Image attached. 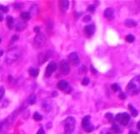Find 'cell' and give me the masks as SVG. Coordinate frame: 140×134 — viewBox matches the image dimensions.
<instances>
[{
    "instance_id": "1",
    "label": "cell",
    "mask_w": 140,
    "mask_h": 134,
    "mask_svg": "<svg viewBox=\"0 0 140 134\" xmlns=\"http://www.w3.org/2000/svg\"><path fill=\"white\" fill-rule=\"evenodd\" d=\"M140 90V77L139 75L135 76L133 79L130 80V82L127 84L126 91L128 94L132 95H138Z\"/></svg>"
},
{
    "instance_id": "2",
    "label": "cell",
    "mask_w": 140,
    "mask_h": 134,
    "mask_svg": "<svg viewBox=\"0 0 140 134\" xmlns=\"http://www.w3.org/2000/svg\"><path fill=\"white\" fill-rule=\"evenodd\" d=\"M22 55V49L19 47H14L10 49L6 54L5 60L7 64H13Z\"/></svg>"
},
{
    "instance_id": "3",
    "label": "cell",
    "mask_w": 140,
    "mask_h": 134,
    "mask_svg": "<svg viewBox=\"0 0 140 134\" xmlns=\"http://www.w3.org/2000/svg\"><path fill=\"white\" fill-rule=\"evenodd\" d=\"M64 127H65V134H71L75 130L76 127V119L73 117H68L64 121Z\"/></svg>"
},
{
    "instance_id": "4",
    "label": "cell",
    "mask_w": 140,
    "mask_h": 134,
    "mask_svg": "<svg viewBox=\"0 0 140 134\" xmlns=\"http://www.w3.org/2000/svg\"><path fill=\"white\" fill-rule=\"evenodd\" d=\"M45 41H46V38L45 35L43 33H38L35 37L34 39V47L36 48V49H40L41 48L43 45L45 44Z\"/></svg>"
},
{
    "instance_id": "5",
    "label": "cell",
    "mask_w": 140,
    "mask_h": 134,
    "mask_svg": "<svg viewBox=\"0 0 140 134\" xmlns=\"http://www.w3.org/2000/svg\"><path fill=\"white\" fill-rule=\"evenodd\" d=\"M115 118H116V121L118 122H119L120 124H122L123 126H126L130 120V116H129V114H127V112L118 113V114H117Z\"/></svg>"
},
{
    "instance_id": "6",
    "label": "cell",
    "mask_w": 140,
    "mask_h": 134,
    "mask_svg": "<svg viewBox=\"0 0 140 134\" xmlns=\"http://www.w3.org/2000/svg\"><path fill=\"white\" fill-rule=\"evenodd\" d=\"M90 120H91L90 116H86L82 119V127L87 132H91L94 129V127L91 123Z\"/></svg>"
},
{
    "instance_id": "7",
    "label": "cell",
    "mask_w": 140,
    "mask_h": 134,
    "mask_svg": "<svg viewBox=\"0 0 140 134\" xmlns=\"http://www.w3.org/2000/svg\"><path fill=\"white\" fill-rule=\"evenodd\" d=\"M57 87H58V89H59V90L65 91L66 93H68L69 91H71V86H70L69 83L65 80H60V81L58 82V84H57Z\"/></svg>"
},
{
    "instance_id": "8",
    "label": "cell",
    "mask_w": 140,
    "mask_h": 134,
    "mask_svg": "<svg viewBox=\"0 0 140 134\" xmlns=\"http://www.w3.org/2000/svg\"><path fill=\"white\" fill-rule=\"evenodd\" d=\"M56 68H57V66L55 62H50L45 69V77H50V76L52 75L53 72L56 70Z\"/></svg>"
},
{
    "instance_id": "9",
    "label": "cell",
    "mask_w": 140,
    "mask_h": 134,
    "mask_svg": "<svg viewBox=\"0 0 140 134\" xmlns=\"http://www.w3.org/2000/svg\"><path fill=\"white\" fill-rule=\"evenodd\" d=\"M50 56H51V52L50 51H45V52H43V53H40V55H39V56H38L39 64L40 65L44 64Z\"/></svg>"
},
{
    "instance_id": "10",
    "label": "cell",
    "mask_w": 140,
    "mask_h": 134,
    "mask_svg": "<svg viewBox=\"0 0 140 134\" xmlns=\"http://www.w3.org/2000/svg\"><path fill=\"white\" fill-rule=\"evenodd\" d=\"M68 59L70 60V62H71L72 65H74V66H77V65H79V63H80L79 55L76 52H72L70 54Z\"/></svg>"
},
{
    "instance_id": "11",
    "label": "cell",
    "mask_w": 140,
    "mask_h": 134,
    "mask_svg": "<svg viewBox=\"0 0 140 134\" xmlns=\"http://www.w3.org/2000/svg\"><path fill=\"white\" fill-rule=\"evenodd\" d=\"M60 71L62 74L64 75H67L70 72V66L66 61H61L60 64Z\"/></svg>"
},
{
    "instance_id": "12",
    "label": "cell",
    "mask_w": 140,
    "mask_h": 134,
    "mask_svg": "<svg viewBox=\"0 0 140 134\" xmlns=\"http://www.w3.org/2000/svg\"><path fill=\"white\" fill-rule=\"evenodd\" d=\"M96 30V27L94 24H91V25H87L85 27V33L88 37H92L95 33Z\"/></svg>"
},
{
    "instance_id": "13",
    "label": "cell",
    "mask_w": 140,
    "mask_h": 134,
    "mask_svg": "<svg viewBox=\"0 0 140 134\" xmlns=\"http://www.w3.org/2000/svg\"><path fill=\"white\" fill-rule=\"evenodd\" d=\"M113 15H114V11L112 9H107L104 11V16L105 18H107V20H112L113 18Z\"/></svg>"
},
{
    "instance_id": "14",
    "label": "cell",
    "mask_w": 140,
    "mask_h": 134,
    "mask_svg": "<svg viewBox=\"0 0 140 134\" xmlns=\"http://www.w3.org/2000/svg\"><path fill=\"white\" fill-rule=\"evenodd\" d=\"M69 4H70V3H69V1H67V0H62V1H60V7L61 11L65 12V11L68 9Z\"/></svg>"
},
{
    "instance_id": "15",
    "label": "cell",
    "mask_w": 140,
    "mask_h": 134,
    "mask_svg": "<svg viewBox=\"0 0 140 134\" xmlns=\"http://www.w3.org/2000/svg\"><path fill=\"white\" fill-rule=\"evenodd\" d=\"M125 25L128 28H133V27L137 26V22L133 20H127L125 21Z\"/></svg>"
},
{
    "instance_id": "16",
    "label": "cell",
    "mask_w": 140,
    "mask_h": 134,
    "mask_svg": "<svg viewBox=\"0 0 140 134\" xmlns=\"http://www.w3.org/2000/svg\"><path fill=\"white\" fill-rule=\"evenodd\" d=\"M7 25L8 28L9 29H12L14 27V18L12 16H8L7 17Z\"/></svg>"
},
{
    "instance_id": "17",
    "label": "cell",
    "mask_w": 140,
    "mask_h": 134,
    "mask_svg": "<svg viewBox=\"0 0 140 134\" xmlns=\"http://www.w3.org/2000/svg\"><path fill=\"white\" fill-rule=\"evenodd\" d=\"M26 28V24L23 22H19L18 24L15 25V29L17 31H23Z\"/></svg>"
},
{
    "instance_id": "18",
    "label": "cell",
    "mask_w": 140,
    "mask_h": 134,
    "mask_svg": "<svg viewBox=\"0 0 140 134\" xmlns=\"http://www.w3.org/2000/svg\"><path fill=\"white\" fill-rule=\"evenodd\" d=\"M42 109L45 111V112H50L51 110V105L50 104L48 101H45L42 103Z\"/></svg>"
},
{
    "instance_id": "19",
    "label": "cell",
    "mask_w": 140,
    "mask_h": 134,
    "mask_svg": "<svg viewBox=\"0 0 140 134\" xmlns=\"http://www.w3.org/2000/svg\"><path fill=\"white\" fill-rule=\"evenodd\" d=\"M36 101V95H34V94H31L29 95V97L28 98V102H29V104L30 105H33L34 104Z\"/></svg>"
},
{
    "instance_id": "20",
    "label": "cell",
    "mask_w": 140,
    "mask_h": 134,
    "mask_svg": "<svg viewBox=\"0 0 140 134\" xmlns=\"http://www.w3.org/2000/svg\"><path fill=\"white\" fill-rule=\"evenodd\" d=\"M29 75L31 76H33V77H37L38 75H39V70H38V69L32 68V69H30V70L29 71Z\"/></svg>"
},
{
    "instance_id": "21",
    "label": "cell",
    "mask_w": 140,
    "mask_h": 134,
    "mask_svg": "<svg viewBox=\"0 0 140 134\" xmlns=\"http://www.w3.org/2000/svg\"><path fill=\"white\" fill-rule=\"evenodd\" d=\"M31 17V14L29 13V12H23L21 14V18L24 20L25 21H27V20H29V18Z\"/></svg>"
},
{
    "instance_id": "22",
    "label": "cell",
    "mask_w": 140,
    "mask_h": 134,
    "mask_svg": "<svg viewBox=\"0 0 140 134\" xmlns=\"http://www.w3.org/2000/svg\"><path fill=\"white\" fill-rule=\"evenodd\" d=\"M128 108H129V110L131 111V114L133 115V117H136V116H138V112L137 110H136L134 107L132 106L131 104L128 105Z\"/></svg>"
},
{
    "instance_id": "23",
    "label": "cell",
    "mask_w": 140,
    "mask_h": 134,
    "mask_svg": "<svg viewBox=\"0 0 140 134\" xmlns=\"http://www.w3.org/2000/svg\"><path fill=\"white\" fill-rule=\"evenodd\" d=\"M112 132H113V133H118L121 132V130H120L119 127L117 124H113L112 125Z\"/></svg>"
},
{
    "instance_id": "24",
    "label": "cell",
    "mask_w": 140,
    "mask_h": 134,
    "mask_svg": "<svg viewBox=\"0 0 140 134\" xmlns=\"http://www.w3.org/2000/svg\"><path fill=\"white\" fill-rule=\"evenodd\" d=\"M134 40H135V37L133 34H128V35L126 36V41L128 42V43H133Z\"/></svg>"
},
{
    "instance_id": "25",
    "label": "cell",
    "mask_w": 140,
    "mask_h": 134,
    "mask_svg": "<svg viewBox=\"0 0 140 134\" xmlns=\"http://www.w3.org/2000/svg\"><path fill=\"white\" fill-rule=\"evenodd\" d=\"M42 118H43V117L41 116V115H40V113L35 112V113L34 114V119L35 120V121H37V122H40V121H41V120H42Z\"/></svg>"
},
{
    "instance_id": "26",
    "label": "cell",
    "mask_w": 140,
    "mask_h": 134,
    "mask_svg": "<svg viewBox=\"0 0 140 134\" xmlns=\"http://www.w3.org/2000/svg\"><path fill=\"white\" fill-rule=\"evenodd\" d=\"M112 90L114 91V92H117V91H118L120 90V87L118 86V84H117V83H114V84H112Z\"/></svg>"
},
{
    "instance_id": "27",
    "label": "cell",
    "mask_w": 140,
    "mask_h": 134,
    "mask_svg": "<svg viewBox=\"0 0 140 134\" xmlns=\"http://www.w3.org/2000/svg\"><path fill=\"white\" fill-rule=\"evenodd\" d=\"M89 82H90V80H89V78L87 77H86L82 80V82H81V84H82L83 86H87Z\"/></svg>"
},
{
    "instance_id": "28",
    "label": "cell",
    "mask_w": 140,
    "mask_h": 134,
    "mask_svg": "<svg viewBox=\"0 0 140 134\" xmlns=\"http://www.w3.org/2000/svg\"><path fill=\"white\" fill-rule=\"evenodd\" d=\"M0 10H2L3 13H7L9 11V8L4 5H0Z\"/></svg>"
},
{
    "instance_id": "29",
    "label": "cell",
    "mask_w": 140,
    "mask_h": 134,
    "mask_svg": "<svg viewBox=\"0 0 140 134\" xmlns=\"http://www.w3.org/2000/svg\"><path fill=\"white\" fill-rule=\"evenodd\" d=\"M4 91H5L4 88H3V86H0V100L3 98V95H4Z\"/></svg>"
},
{
    "instance_id": "30",
    "label": "cell",
    "mask_w": 140,
    "mask_h": 134,
    "mask_svg": "<svg viewBox=\"0 0 140 134\" xmlns=\"http://www.w3.org/2000/svg\"><path fill=\"white\" fill-rule=\"evenodd\" d=\"M91 18H92V17H91V15H86V16L83 18V21L85 22V23H87V22H89L91 20Z\"/></svg>"
},
{
    "instance_id": "31",
    "label": "cell",
    "mask_w": 140,
    "mask_h": 134,
    "mask_svg": "<svg viewBox=\"0 0 140 134\" xmlns=\"http://www.w3.org/2000/svg\"><path fill=\"white\" fill-rule=\"evenodd\" d=\"M95 9H96V6L92 4V5H89V6H88L87 10L90 11V12H93V11L95 10Z\"/></svg>"
},
{
    "instance_id": "32",
    "label": "cell",
    "mask_w": 140,
    "mask_h": 134,
    "mask_svg": "<svg viewBox=\"0 0 140 134\" xmlns=\"http://www.w3.org/2000/svg\"><path fill=\"white\" fill-rule=\"evenodd\" d=\"M102 134H114V133L112 131H110V130H103L102 132Z\"/></svg>"
},
{
    "instance_id": "33",
    "label": "cell",
    "mask_w": 140,
    "mask_h": 134,
    "mask_svg": "<svg viewBox=\"0 0 140 134\" xmlns=\"http://www.w3.org/2000/svg\"><path fill=\"white\" fill-rule=\"evenodd\" d=\"M37 134H45V130H44V128H43V127H40V129L38 130Z\"/></svg>"
},
{
    "instance_id": "34",
    "label": "cell",
    "mask_w": 140,
    "mask_h": 134,
    "mask_svg": "<svg viewBox=\"0 0 140 134\" xmlns=\"http://www.w3.org/2000/svg\"><path fill=\"white\" fill-rule=\"evenodd\" d=\"M126 97H127V95H126V94H124V93H121L119 95V98L120 99H126Z\"/></svg>"
},
{
    "instance_id": "35",
    "label": "cell",
    "mask_w": 140,
    "mask_h": 134,
    "mask_svg": "<svg viewBox=\"0 0 140 134\" xmlns=\"http://www.w3.org/2000/svg\"><path fill=\"white\" fill-rule=\"evenodd\" d=\"M34 31L36 32L37 34L40 33V27H39V26H35V27H34Z\"/></svg>"
},
{
    "instance_id": "36",
    "label": "cell",
    "mask_w": 140,
    "mask_h": 134,
    "mask_svg": "<svg viewBox=\"0 0 140 134\" xmlns=\"http://www.w3.org/2000/svg\"><path fill=\"white\" fill-rule=\"evenodd\" d=\"M106 117H107L109 120H110V119H111V120L112 119V113H107V114H106Z\"/></svg>"
},
{
    "instance_id": "37",
    "label": "cell",
    "mask_w": 140,
    "mask_h": 134,
    "mask_svg": "<svg viewBox=\"0 0 140 134\" xmlns=\"http://www.w3.org/2000/svg\"><path fill=\"white\" fill-rule=\"evenodd\" d=\"M18 39H19L18 35H14V36L12 37V39H11V40H12V42H14L15 40H17Z\"/></svg>"
},
{
    "instance_id": "38",
    "label": "cell",
    "mask_w": 140,
    "mask_h": 134,
    "mask_svg": "<svg viewBox=\"0 0 140 134\" xmlns=\"http://www.w3.org/2000/svg\"><path fill=\"white\" fill-rule=\"evenodd\" d=\"M91 70H92V71L93 72V74H96V73H98V71L95 70L94 67H93V66H91Z\"/></svg>"
},
{
    "instance_id": "39",
    "label": "cell",
    "mask_w": 140,
    "mask_h": 134,
    "mask_svg": "<svg viewBox=\"0 0 140 134\" xmlns=\"http://www.w3.org/2000/svg\"><path fill=\"white\" fill-rule=\"evenodd\" d=\"M3 20V14L2 13H0V22Z\"/></svg>"
},
{
    "instance_id": "40",
    "label": "cell",
    "mask_w": 140,
    "mask_h": 134,
    "mask_svg": "<svg viewBox=\"0 0 140 134\" xmlns=\"http://www.w3.org/2000/svg\"><path fill=\"white\" fill-rule=\"evenodd\" d=\"M129 134H138V133H137V132H133V131H131V132H129Z\"/></svg>"
},
{
    "instance_id": "41",
    "label": "cell",
    "mask_w": 140,
    "mask_h": 134,
    "mask_svg": "<svg viewBox=\"0 0 140 134\" xmlns=\"http://www.w3.org/2000/svg\"><path fill=\"white\" fill-rule=\"evenodd\" d=\"M139 124H140V122H138V124H137V126H138V129H139V128H140V127H139Z\"/></svg>"
},
{
    "instance_id": "42",
    "label": "cell",
    "mask_w": 140,
    "mask_h": 134,
    "mask_svg": "<svg viewBox=\"0 0 140 134\" xmlns=\"http://www.w3.org/2000/svg\"><path fill=\"white\" fill-rule=\"evenodd\" d=\"M3 51H0V56H1V55H3Z\"/></svg>"
},
{
    "instance_id": "43",
    "label": "cell",
    "mask_w": 140,
    "mask_h": 134,
    "mask_svg": "<svg viewBox=\"0 0 140 134\" xmlns=\"http://www.w3.org/2000/svg\"><path fill=\"white\" fill-rule=\"evenodd\" d=\"M0 43H1V38H0Z\"/></svg>"
}]
</instances>
